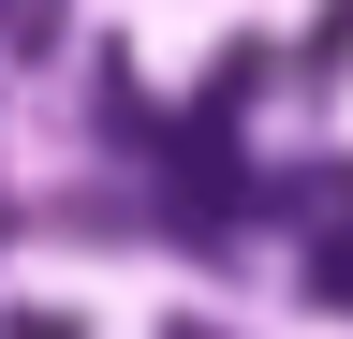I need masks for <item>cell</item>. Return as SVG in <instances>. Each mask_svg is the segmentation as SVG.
Instances as JSON below:
<instances>
[{
  "mask_svg": "<svg viewBox=\"0 0 353 339\" xmlns=\"http://www.w3.org/2000/svg\"><path fill=\"white\" fill-rule=\"evenodd\" d=\"M309 280H324V310H353V206L309 222Z\"/></svg>",
  "mask_w": 353,
  "mask_h": 339,
  "instance_id": "1",
  "label": "cell"
},
{
  "mask_svg": "<svg viewBox=\"0 0 353 339\" xmlns=\"http://www.w3.org/2000/svg\"><path fill=\"white\" fill-rule=\"evenodd\" d=\"M162 339H206V325H162Z\"/></svg>",
  "mask_w": 353,
  "mask_h": 339,
  "instance_id": "4",
  "label": "cell"
},
{
  "mask_svg": "<svg viewBox=\"0 0 353 339\" xmlns=\"http://www.w3.org/2000/svg\"><path fill=\"white\" fill-rule=\"evenodd\" d=\"M44 30H59V0H0V45L15 59H44Z\"/></svg>",
  "mask_w": 353,
  "mask_h": 339,
  "instance_id": "2",
  "label": "cell"
},
{
  "mask_svg": "<svg viewBox=\"0 0 353 339\" xmlns=\"http://www.w3.org/2000/svg\"><path fill=\"white\" fill-rule=\"evenodd\" d=\"M0 339H88L74 310H0Z\"/></svg>",
  "mask_w": 353,
  "mask_h": 339,
  "instance_id": "3",
  "label": "cell"
}]
</instances>
